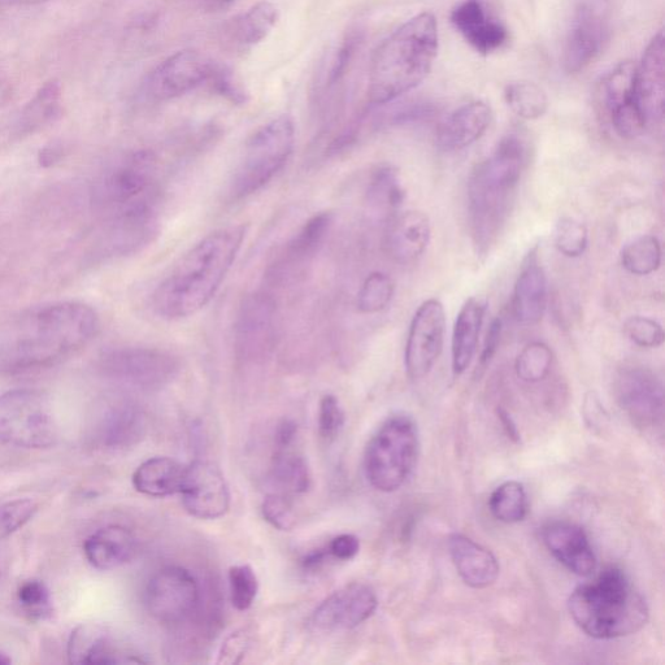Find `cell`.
<instances>
[{"instance_id":"obj_1","label":"cell","mask_w":665,"mask_h":665,"mask_svg":"<svg viewBox=\"0 0 665 665\" xmlns=\"http://www.w3.org/2000/svg\"><path fill=\"white\" fill-rule=\"evenodd\" d=\"M99 330L88 304L59 302L33 308L0 332V373L51 367L88 346Z\"/></svg>"},{"instance_id":"obj_2","label":"cell","mask_w":665,"mask_h":665,"mask_svg":"<svg viewBox=\"0 0 665 665\" xmlns=\"http://www.w3.org/2000/svg\"><path fill=\"white\" fill-rule=\"evenodd\" d=\"M247 226L208 234L191 247L152 294V308L165 320L188 319L214 299L245 241Z\"/></svg>"},{"instance_id":"obj_3","label":"cell","mask_w":665,"mask_h":665,"mask_svg":"<svg viewBox=\"0 0 665 665\" xmlns=\"http://www.w3.org/2000/svg\"><path fill=\"white\" fill-rule=\"evenodd\" d=\"M528 139L510 133L476 165L468 182V216L477 254H488L501 236L529 160Z\"/></svg>"},{"instance_id":"obj_4","label":"cell","mask_w":665,"mask_h":665,"mask_svg":"<svg viewBox=\"0 0 665 665\" xmlns=\"http://www.w3.org/2000/svg\"><path fill=\"white\" fill-rule=\"evenodd\" d=\"M438 25L420 13L378 47L369 73V101L386 104L414 90L427 78L438 51Z\"/></svg>"},{"instance_id":"obj_5","label":"cell","mask_w":665,"mask_h":665,"mask_svg":"<svg viewBox=\"0 0 665 665\" xmlns=\"http://www.w3.org/2000/svg\"><path fill=\"white\" fill-rule=\"evenodd\" d=\"M577 627L595 640H616L640 632L649 620L646 599L623 569L608 567L577 586L568 599Z\"/></svg>"},{"instance_id":"obj_6","label":"cell","mask_w":665,"mask_h":665,"mask_svg":"<svg viewBox=\"0 0 665 665\" xmlns=\"http://www.w3.org/2000/svg\"><path fill=\"white\" fill-rule=\"evenodd\" d=\"M102 220L159 219V164L151 151L129 152L104 169L93 186Z\"/></svg>"},{"instance_id":"obj_7","label":"cell","mask_w":665,"mask_h":665,"mask_svg":"<svg viewBox=\"0 0 665 665\" xmlns=\"http://www.w3.org/2000/svg\"><path fill=\"white\" fill-rule=\"evenodd\" d=\"M420 438L411 416L388 417L376 430L364 451V473L369 484L382 493L401 489L414 472Z\"/></svg>"},{"instance_id":"obj_8","label":"cell","mask_w":665,"mask_h":665,"mask_svg":"<svg viewBox=\"0 0 665 665\" xmlns=\"http://www.w3.org/2000/svg\"><path fill=\"white\" fill-rule=\"evenodd\" d=\"M295 145L294 121L282 115L256 130L246 142L230 181V197L234 201L258 193L288 164Z\"/></svg>"},{"instance_id":"obj_9","label":"cell","mask_w":665,"mask_h":665,"mask_svg":"<svg viewBox=\"0 0 665 665\" xmlns=\"http://www.w3.org/2000/svg\"><path fill=\"white\" fill-rule=\"evenodd\" d=\"M612 0H568L562 34L564 71L575 75L602 54L611 38Z\"/></svg>"},{"instance_id":"obj_10","label":"cell","mask_w":665,"mask_h":665,"mask_svg":"<svg viewBox=\"0 0 665 665\" xmlns=\"http://www.w3.org/2000/svg\"><path fill=\"white\" fill-rule=\"evenodd\" d=\"M58 441V425L49 399L37 390L0 395V442L21 449H47Z\"/></svg>"},{"instance_id":"obj_11","label":"cell","mask_w":665,"mask_h":665,"mask_svg":"<svg viewBox=\"0 0 665 665\" xmlns=\"http://www.w3.org/2000/svg\"><path fill=\"white\" fill-rule=\"evenodd\" d=\"M98 367L111 380L143 390L162 389L180 372L176 356L149 347H115L103 351Z\"/></svg>"},{"instance_id":"obj_12","label":"cell","mask_w":665,"mask_h":665,"mask_svg":"<svg viewBox=\"0 0 665 665\" xmlns=\"http://www.w3.org/2000/svg\"><path fill=\"white\" fill-rule=\"evenodd\" d=\"M201 601V586L193 573L184 567L168 565L154 573L147 582L146 608L159 623H186L197 614Z\"/></svg>"},{"instance_id":"obj_13","label":"cell","mask_w":665,"mask_h":665,"mask_svg":"<svg viewBox=\"0 0 665 665\" xmlns=\"http://www.w3.org/2000/svg\"><path fill=\"white\" fill-rule=\"evenodd\" d=\"M446 311L436 298L421 303L408 330L404 367L412 381L427 377L440 359L445 343Z\"/></svg>"},{"instance_id":"obj_14","label":"cell","mask_w":665,"mask_h":665,"mask_svg":"<svg viewBox=\"0 0 665 665\" xmlns=\"http://www.w3.org/2000/svg\"><path fill=\"white\" fill-rule=\"evenodd\" d=\"M599 97L615 132L624 139L641 137L647 121L636 97V64L624 62L602 78Z\"/></svg>"},{"instance_id":"obj_15","label":"cell","mask_w":665,"mask_h":665,"mask_svg":"<svg viewBox=\"0 0 665 665\" xmlns=\"http://www.w3.org/2000/svg\"><path fill=\"white\" fill-rule=\"evenodd\" d=\"M276 343V304L268 294L255 293L239 307L234 346L239 359L256 362L267 358Z\"/></svg>"},{"instance_id":"obj_16","label":"cell","mask_w":665,"mask_h":665,"mask_svg":"<svg viewBox=\"0 0 665 665\" xmlns=\"http://www.w3.org/2000/svg\"><path fill=\"white\" fill-rule=\"evenodd\" d=\"M615 391L620 407L638 428L649 429L662 424L663 384L653 371L643 367L621 369Z\"/></svg>"},{"instance_id":"obj_17","label":"cell","mask_w":665,"mask_h":665,"mask_svg":"<svg viewBox=\"0 0 665 665\" xmlns=\"http://www.w3.org/2000/svg\"><path fill=\"white\" fill-rule=\"evenodd\" d=\"M180 494L186 511L197 519L216 520L228 514L229 486L220 468L206 460L186 467Z\"/></svg>"},{"instance_id":"obj_18","label":"cell","mask_w":665,"mask_h":665,"mask_svg":"<svg viewBox=\"0 0 665 665\" xmlns=\"http://www.w3.org/2000/svg\"><path fill=\"white\" fill-rule=\"evenodd\" d=\"M377 607L376 591L362 582H352L321 602L312 621L317 629L325 632L350 630L371 619Z\"/></svg>"},{"instance_id":"obj_19","label":"cell","mask_w":665,"mask_h":665,"mask_svg":"<svg viewBox=\"0 0 665 665\" xmlns=\"http://www.w3.org/2000/svg\"><path fill=\"white\" fill-rule=\"evenodd\" d=\"M212 63L197 51L177 52L154 69L147 80V94L155 101L181 97L204 84Z\"/></svg>"},{"instance_id":"obj_20","label":"cell","mask_w":665,"mask_h":665,"mask_svg":"<svg viewBox=\"0 0 665 665\" xmlns=\"http://www.w3.org/2000/svg\"><path fill=\"white\" fill-rule=\"evenodd\" d=\"M451 23L480 54L502 49L508 41L506 25L490 11L485 0H460L452 8Z\"/></svg>"},{"instance_id":"obj_21","label":"cell","mask_w":665,"mask_h":665,"mask_svg":"<svg viewBox=\"0 0 665 665\" xmlns=\"http://www.w3.org/2000/svg\"><path fill=\"white\" fill-rule=\"evenodd\" d=\"M68 659L72 664H142V655L121 646L106 629L82 624L73 630L68 642Z\"/></svg>"},{"instance_id":"obj_22","label":"cell","mask_w":665,"mask_h":665,"mask_svg":"<svg viewBox=\"0 0 665 665\" xmlns=\"http://www.w3.org/2000/svg\"><path fill=\"white\" fill-rule=\"evenodd\" d=\"M94 440L107 449L136 445L145 436L146 420L136 404L115 401L104 404L94 417Z\"/></svg>"},{"instance_id":"obj_23","label":"cell","mask_w":665,"mask_h":665,"mask_svg":"<svg viewBox=\"0 0 665 665\" xmlns=\"http://www.w3.org/2000/svg\"><path fill=\"white\" fill-rule=\"evenodd\" d=\"M542 540L560 564L577 576L588 577L597 569V556L585 530L568 521H554L542 529Z\"/></svg>"},{"instance_id":"obj_24","label":"cell","mask_w":665,"mask_h":665,"mask_svg":"<svg viewBox=\"0 0 665 665\" xmlns=\"http://www.w3.org/2000/svg\"><path fill=\"white\" fill-rule=\"evenodd\" d=\"M664 34L659 32L636 65V97L647 125L660 123L664 116Z\"/></svg>"},{"instance_id":"obj_25","label":"cell","mask_w":665,"mask_h":665,"mask_svg":"<svg viewBox=\"0 0 665 665\" xmlns=\"http://www.w3.org/2000/svg\"><path fill=\"white\" fill-rule=\"evenodd\" d=\"M549 301V285L547 276L534 247L524 259L523 267L517 277L514 295H512V312L517 323L536 325L545 316Z\"/></svg>"},{"instance_id":"obj_26","label":"cell","mask_w":665,"mask_h":665,"mask_svg":"<svg viewBox=\"0 0 665 665\" xmlns=\"http://www.w3.org/2000/svg\"><path fill=\"white\" fill-rule=\"evenodd\" d=\"M432 237L427 214L411 210L397 212L389 219L385 232V250L394 262L411 264L424 255Z\"/></svg>"},{"instance_id":"obj_27","label":"cell","mask_w":665,"mask_h":665,"mask_svg":"<svg viewBox=\"0 0 665 665\" xmlns=\"http://www.w3.org/2000/svg\"><path fill=\"white\" fill-rule=\"evenodd\" d=\"M493 119L490 106L484 102L464 104L451 113L438 128L436 145L443 152L467 149L489 129Z\"/></svg>"},{"instance_id":"obj_28","label":"cell","mask_w":665,"mask_h":665,"mask_svg":"<svg viewBox=\"0 0 665 665\" xmlns=\"http://www.w3.org/2000/svg\"><path fill=\"white\" fill-rule=\"evenodd\" d=\"M449 553L459 576L473 589L493 585L499 576L497 558L464 534L454 533L449 538Z\"/></svg>"},{"instance_id":"obj_29","label":"cell","mask_w":665,"mask_h":665,"mask_svg":"<svg viewBox=\"0 0 665 665\" xmlns=\"http://www.w3.org/2000/svg\"><path fill=\"white\" fill-rule=\"evenodd\" d=\"M486 311L488 301L482 297L469 298L460 308L451 339V363L455 376L463 375L475 358Z\"/></svg>"},{"instance_id":"obj_30","label":"cell","mask_w":665,"mask_h":665,"mask_svg":"<svg viewBox=\"0 0 665 665\" xmlns=\"http://www.w3.org/2000/svg\"><path fill=\"white\" fill-rule=\"evenodd\" d=\"M88 562L99 571H112L129 563L137 553V540L128 528L110 525L91 534L85 541Z\"/></svg>"},{"instance_id":"obj_31","label":"cell","mask_w":665,"mask_h":665,"mask_svg":"<svg viewBox=\"0 0 665 665\" xmlns=\"http://www.w3.org/2000/svg\"><path fill=\"white\" fill-rule=\"evenodd\" d=\"M278 8L271 2H260L230 20L224 28V43L236 52H247L259 45L275 28Z\"/></svg>"},{"instance_id":"obj_32","label":"cell","mask_w":665,"mask_h":665,"mask_svg":"<svg viewBox=\"0 0 665 665\" xmlns=\"http://www.w3.org/2000/svg\"><path fill=\"white\" fill-rule=\"evenodd\" d=\"M185 469V465L172 458H151L139 465L134 472V489L152 498L180 494Z\"/></svg>"},{"instance_id":"obj_33","label":"cell","mask_w":665,"mask_h":665,"mask_svg":"<svg viewBox=\"0 0 665 665\" xmlns=\"http://www.w3.org/2000/svg\"><path fill=\"white\" fill-rule=\"evenodd\" d=\"M271 480L277 493L299 495L311 488V472L307 460L294 446L276 447L271 468Z\"/></svg>"},{"instance_id":"obj_34","label":"cell","mask_w":665,"mask_h":665,"mask_svg":"<svg viewBox=\"0 0 665 665\" xmlns=\"http://www.w3.org/2000/svg\"><path fill=\"white\" fill-rule=\"evenodd\" d=\"M60 85L56 81L49 82L37 91L32 101L26 104L19 119V132L30 134L42 129L54 121L60 113Z\"/></svg>"},{"instance_id":"obj_35","label":"cell","mask_w":665,"mask_h":665,"mask_svg":"<svg viewBox=\"0 0 665 665\" xmlns=\"http://www.w3.org/2000/svg\"><path fill=\"white\" fill-rule=\"evenodd\" d=\"M406 198L401 178L397 169L390 165H382L373 173L368 188V201L373 208L390 214H397Z\"/></svg>"},{"instance_id":"obj_36","label":"cell","mask_w":665,"mask_h":665,"mask_svg":"<svg viewBox=\"0 0 665 665\" xmlns=\"http://www.w3.org/2000/svg\"><path fill=\"white\" fill-rule=\"evenodd\" d=\"M332 224L333 215L330 212H320L312 216L286 247V262L301 263L311 258L324 242Z\"/></svg>"},{"instance_id":"obj_37","label":"cell","mask_w":665,"mask_h":665,"mask_svg":"<svg viewBox=\"0 0 665 665\" xmlns=\"http://www.w3.org/2000/svg\"><path fill=\"white\" fill-rule=\"evenodd\" d=\"M491 515L504 524H516L528 515L529 502L524 485L507 481L493 491L489 499Z\"/></svg>"},{"instance_id":"obj_38","label":"cell","mask_w":665,"mask_h":665,"mask_svg":"<svg viewBox=\"0 0 665 665\" xmlns=\"http://www.w3.org/2000/svg\"><path fill=\"white\" fill-rule=\"evenodd\" d=\"M662 245L655 236L638 237L621 250L623 267L634 276H649L662 264Z\"/></svg>"},{"instance_id":"obj_39","label":"cell","mask_w":665,"mask_h":665,"mask_svg":"<svg viewBox=\"0 0 665 665\" xmlns=\"http://www.w3.org/2000/svg\"><path fill=\"white\" fill-rule=\"evenodd\" d=\"M511 111L525 120L540 119L549 108L545 90L529 81L512 82L504 91Z\"/></svg>"},{"instance_id":"obj_40","label":"cell","mask_w":665,"mask_h":665,"mask_svg":"<svg viewBox=\"0 0 665 665\" xmlns=\"http://www.w3.org/2000/svg\"><path fill=\"white\" fill-rule=\"evenodd\" d=\"M554 352L543 342H532L517 356L515 371L521 381L538 384L550 375Z\"/></svg>"},{"instance_id":"obj_41","label":"cell","mask_w":665,"mask_h":665,"mask_svg":"<svg viewBox=\"0 0 665 665\" xmlns=\"http://www.w3.org/2000/svg\"><path fill=\"white\" fill-rule=\"evenodd\" d=\"M395 286L386 273H371L358 294V308L362 314L373 315L384 311L393 301Z\"/></svg>"},{"instance_id":"obj_42","label":"cell","mask_w":665,"mask_h":665,"mask_svg":"<svg viewBox=\"0 0 665 665\" xmlns=\"http://www.w3.org/2000/svg\"><path fill=\"white\" fill-rule=\"evenodd\" d=\"M230 599L238 611H247L258 597L259 580L250 565H234L229 569Z\"/></svg>"},{"instance_id":"obj_43","label":"cell","mask_w":665,"mask_h":665,"mask_svg":"<svg viewBox=\"0 0 665 665\" xmlns=\"http://www.w3.org/2000/svg\"><path fill=\"white\" fill-rule=\"evenodd\" d=\"M588 228L580 221L564 217L555 229L556 249L567 258H580L588 249Z\"/></svg>"},{"instance_id":"obj_44","label":"cell","mask_w":665,"mask_h":665,"mask_svg":"<svg viewBox=\"0 0 665 665\" xmlns=\"http://www.w3.org/2000/svg\"><path fill=\"white\" fill-rule=\"evenodd\" d=\"M17 599L26 615L33 620H46L52 616V599L49 588L42 581L24 582L17 591Z\"/></svg>"},{"instance_id":"obj_45","label":"cell","mask_w":665,"mask_h":665,"mask_svg":"<svg viewBox=\"0 0 665 665\" xmlns=\"http://www.w3.org/2000/svg\"><path fill=\"white\" fill-rule=\"evenodd\" d=\"M624 333L642 349H656L664 343L665 334L658 321L646 316H632L624 323Z\"/></svg>"},{"instance_id":"obj_46","label":"cell","mask_w":665,"mask_h":665,"mask_svg":"<svg viewBox=\"0 0 665 665\" xmlns=\"http://www.w3.org/2000/svg\"><path fill=\"white\" fill-rule=\"evenodd\" d=\"M37 511L36 502L30 499H16L0 506V541L23 528Z\"/></svg>"},{"instance_id":"obj_47","label":"cell","mask_w":665,"mask_h":665,"mask_svg":"<svg viewBox=\"0 0 665 665\" xmlns=\"http://www.w3.org/2000/svg\"><path fill=\"white\" fill-rule=\"evenodd\" d=\"M206 82L214 93L232 103L243 104L249 99V94L229 68L212 63L210 76Z\"/></svg>"},{"instance_id":"obj_48","label":"cell","mask_w":665,"mask_h":665,"mask_svg":"<svg viewBox=\"0 0 665 665\" xmlns=\"http://www.w3.org/2000/svg\"><path fill=\"white\" fill-rule=\"evenodd\" d=\"M262 514L273 528L278 530H290L295 524L293 502L290 495L272 493L265 497L262 504Z\"/></svg>"},{"instance_id":"obj_49","label":"cell","mask_w":665,"mask_h":665,"mask_svg":"<svg viewBox=\"0 0 665 665\" xmlns=\"http://www.w3.org/2000/svg\"><path fill=\"white\" fill-rule=\"evenodd\" d=\"M343 425H345V412L341 404L334 395H325L320 402L319 421H317L320 437L327 442L336 440Z\"/></svg>"},{"instance_id":"obj_50","label":"cell","mask_w":665,"mask_h":665,"mask_svg":"<svg viewBox=\"0 0 665 665\" xmlns=\"http://www.w3.org/2000/svg\"><path fill=\"white\" fill-rule=\"evenodd\" d=\"M250 649V636L246 630H238L230 634L220 647L217 664H238L245 658Z\"/></svg>"},{"instance_id":"obj_51","label":"cell","mask_w":665,"mask_h":665,"mask_svg":"<svg viewBox=\"0 0 665 665\" xmlns=\"http://www.w3.org/2000/svg\"><path fill=\"white\" fill-rule=\"evenodd\" d=\"M436 113V107L428 102L408 103L406 106L399 107L390 116V123L393 125H404L420 123L430 119Z\"/></svg>"},{"instance_id":"obj_52","label":"cell","mask_w":665,"mask_h":665,"mask_svg":"<svg viewBox=\"0 0 665 665\" xmlns=\"http://www.w3.org/2000/svg\"><path fill=\"white\" fill-rule=\"evenodd\" d=\"M327 551L330 558L339 560V562H349L354 559L360 551L359 538L354 534L343 533L334 537L327 546Z\"/></svg>"},{"instance_id":"obj_53","label":"cell","mask_w":665,"mask_h":665,"mask_svg":"<svg viewBox=\"0 0 665 665\" xmlns=\"http://www.w3.org/2000/svg\"><path fill=\"white\" fill-rule=\"evenodd\" d=\"M503 330V321L502 319H494L491 321L488 333H486V338L484 342V347H482V352L480 356V367L485 368L491 362V359L494 358V355L497 354L499 343H501Z\"/></svg>"},{"instance_id":"obj_54","label":"cell","mask_w":665,"mask_h":665,"mask_svg":"<svg viewBox=\"0 0 665 665\" xmlns=\"http://www.w3.org/2000/svg\"><path fill=\"white\" fill-rule=\"evenodd\" d=\"M356 43H358V38L351 37L346 39L343 43L341 51H339L338 58L336 63H334L332 71V81L336 82L345 75L347 64L350 63L352 55H354Z\"/></svg>"},{"instance_id":"obj_55","label":"cell","mask_w":665,"mask_h":665,"mask_svg":"<svg viewBox=\"0 0 665 665\" xmlns=\"http://www.w3.org/2000/svg\"><path fill=\"white\" fill-rule=\"evenodd\" d=\"M298 437L297 424L291 420H282L276 429V447H290L295 445Z\"/></svg>"},{"instance_id":"obj_56","label":"cell","mask_w":665,"mask_h":665,"mask_svg":"<svg viewBox=\"0 0 665 665\" xmlns=\"http://www.w3.org/2000/svg\"><path fill=\"white\" fill-rule=\"evenodd\" d=\"M63 156V147L54 143V145L46 146L45 149H42L39 152V163L42 167H51L59 162Z\"/></svg>"},{"instance_id":"obj_57","label":"cell","mask_w":665,"mask_h":665,"mask_svg":"<svg viewBox=\"0 0 665 665\" xmlns=\"http://www.w3.org/2000/svg\"><path fill=\"white\" fill-rule=\"evenodd\" d=\"M498 419L501 421L504 432L512 442L520 443V432L517 429L514 419L504 408H498Z\"/></svg>"},{"instance_id":"obj_58","label":"cell","mask_w":665,"mask_h":665,"mask_svg":"<svg viewBox=\"0 0 665 665\" xmlns=\"http://www.w3.org/2000/svg\"><path fill=\"white\" fill-rule=\"evenodd\" d=\"M13 89L10 82L4 77H0V107L7 106L12 101Z\"/></svg>"},{"instance_id":"obj_59","label":"cell","mask_w":665,"mask_h":665,"mask_svg":"<svg viewBox=\"0 0 665 665\" xmlns=\"http://www.w3.org/2000/svg\"><path fill=\"white\" fill-rule=\"evenodd\" d=\"M46 2H49V0H0V7L34 6V4H41Z\"/></svg>"},{"instance_id":"obj_60","label":"cell","mask_w":665,"mask_h":665,"mask_svg":"<svg viewBox=\"0 0 665 665\" xmlns=\"http://www.w3.org/2000/svg\"><path fill=\"white\" fill-rule=\"evenodd\" d=\"M233 2H236V0H214L215 6L220 8L229 6Z\"/></svg>"},{"instance_id":"obj_61","label":"cell","mask_w":665,"mask_h":665,"mask_svg":"<svg viewBox=\"0 0 665 665\" xmlns=\"http://www.w3.org/2000/svg\"><path fill=\"white\" fill-rule=\"evenodd\" d=\"M11 659L7 655L0 653V665L10 664Z\"/></svg>"}]
</instances>
